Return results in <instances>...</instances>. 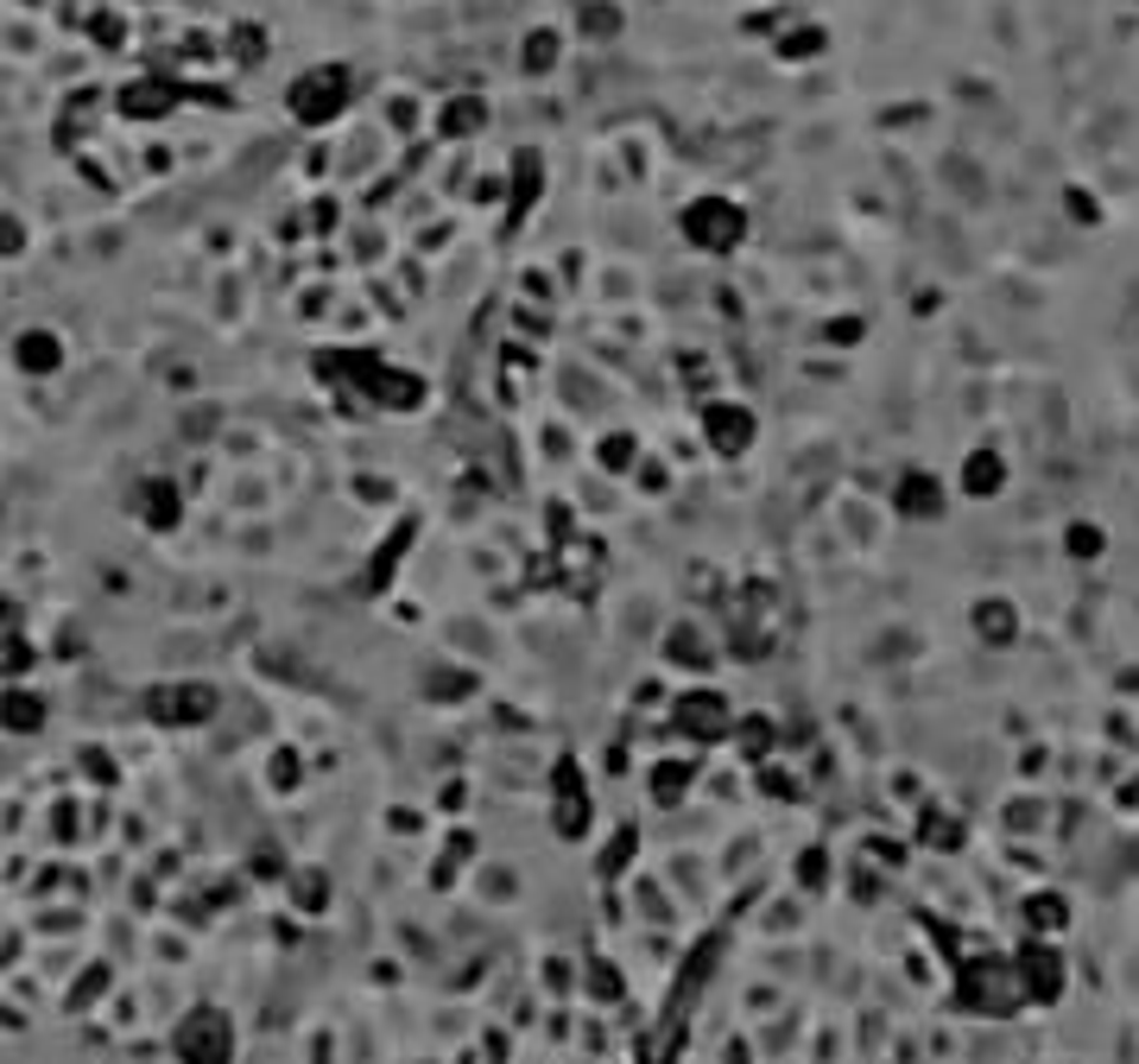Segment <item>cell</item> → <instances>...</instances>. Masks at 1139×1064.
<instances>
[{"instance_id": "obj_2", "label": "cell", "mask_w": 1139, "mask_h": 1064, "mask_svg": "<svg viewBox=\"0 0 1139 1064\" xmlns=\"http://www.w3.org/2000/svg\"><path fill=\"white\" fill-rule=\"evenodd\" d=\"M349 101V70H336V64H324V70H310L292 89V108H298L304 121H329L336 108Z\"/></svg>"}, {"instance_id": "obj_1", "label": "cell", "mask_w": 1139, "mask_h": 1064, "mask_svg": "<svg viewBox=\"0 0 1139 1064\" xmlns=\"http://www.w3.org/2000/svg\"><path fill=\"white\" fill-rule=\"evenodd\" d=\"M683 228H690V241H697V248L722 253V248L741 241V209L722 203V197H703V203H690V209H683Z\"/></svg>"}, {"instance_id": "obj_3", "label": "cell", "mask_w": 1139, "mask_h": 1064, "mask_svg": "<svg viewBox=\"0 0 1139 1064\" xmlns=\"http://www.w3.org/2000/svg\"><path fill=\"white\" fill-rule=\"evenodd\" d=\"M709 444L715 450H747L754 444V431H747V412H709Z\"/></svg>"}]
</instances>
